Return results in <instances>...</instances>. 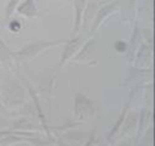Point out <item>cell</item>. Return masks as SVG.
Listing matches in <instances>:
<instances>
[{"label": "cell", "mask_w": 155, "mask_h": 146, "mask_svg": "<svg viewBox=\"0 0 155 146\" xmlns=\"http://www.w3.org/2000/svg\"><path fill=\"white\" fill-rule=\"evenodd\" d=\"M58 44V43H44V41H38V43H32V44L27 45L26 48H23L18 52V56L22 57V58H27V57H32L38 55L40 51H43L44 48H48V47H53Z\"/></svg>", "instance_id": "1"}, {"label": "cell", "mask_w": 155, "mask_h": 146, "mask_svg": "<svg viewBox=\"0 0 155 146\" xmlns=\"http://www.w3.org/2000/svg\"><path fill=\"white\" fill-rule=\"evenodd\" d=\"M17 11L21 13V14H23V16H27V17H30V18L38 16V9L35 7V3H34V0H25V2H23L21 5L18 7Z\"/></svg>", "instance_id": "2"}, {"label": "cell", "mask_w": 155, "mask_h": 146, "mask_svg": "<svg viewBox=\"0 0 155 146\" xmlns=\"http://www.w3.org/2000/svg\"><path fill=\"white\" fill-rule=\"evenodd\" d=\"M79 41H80L79 39H75V40H71V41L69 43V44H67L66 49L64 51V55H62V58H61V65L64 64V62H65V61L67 60V58H69V57L72 55V53H74L72 51L76 49V47L79 45Z\"/></svg>", "instance_id": "3"}, {"label": "cell", "mask_w": 155, "mask_h": 146, "mask_svg": "<svg viewBox=\"0 0 155 146\" xmlns=\"http://www.w3.org/2000/svg\"><path fill=\"white\" fill-rule=\"evenodd\" d=\"M84 3H85V0H75V9H76V18H75V27H74L75 31H78V27H79L81 9L84 7Z\"/></svg>", "instance_id": "4"}, {"label": "cell", "mask_w": 155, "mask_h": 146, "mask_svg": "<svg viewBox=\"0 0 155 146\" xmlns=\"http://www.w3.org/2000/svg\"><path fill=\"white\" fill-rule=\"evenodd\" d=\"M19 0H9L8 5H7V9H5V17H9L11 14L13 13V11L16 9L17 4H18Z\"/></svg>", "instance_id": "5"}]
</instances>
